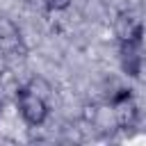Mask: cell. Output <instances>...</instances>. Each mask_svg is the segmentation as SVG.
Here are the masks:
<instances>
[{"mask_svg": "<svg viewBox=\"0 0 146 146\" xmlns=\"http://www.w3.org/2000/svg\"><path fill=\"white\" fill-rule=\"evenodd\" d=\"M16 107L21 112L23 121L27 125H32V128L43 125L46 119H48V112H50L48 100L41 98V96H36V94H32L27 89V84H23V87L16 89Z\"/></svg>", "mask_w": 146, "mask_h": 146, "instance_id": "cell-1", "label": "cell"}, {"mask_svg": "<svg viewBox=\"0 0 146 146\" xmlns=\"http://www.w3.org/2000/svg\"><path fill=\"white\" fill-rule=\"evenodd\" d=\"M114 36L119 39V43H141L144 21L132 11H119L114 18Z\"/></svg>", "mask_w": 146, "mask_h": 146, "instance_id": "cell-2", "label": "cell"}, {"mask_svg": "<svg viewBox=\"0 0 146 146\" xmlns=\"http://www.w3.org/2000/svg\"><path fill=\"white\" fill-rule=\"evenodd\" d=\"M141 43H119V64L121 71L130 78H139L141 73V52H139Z\"/></svg>", "mask_w": 146, "mask_h": 146, "instance_id": "cell-3", "label": "cell"}, {"mask_svg": "<svg viewBox=\"0 0 146 146\" xmlns=\"http://www.w3.org/2000/svg\"><path fill=\"white\" fill-rule=\"evenodd\" d=\"M114 107V121L121 130H128V128H135L137 121H139V105L135 103V98H123L119 103H112Z\"/></svg>", "mask_w": 146, "mask_h": 146, "instance_id": "cell-4", "label": "cell"}, {"mask_svg": "<svg viewBox=\"0 0 146 146\" xmlns=\"http://www.w3.org/2000/svg\"><path fill=\"white\" fill-rule=\"evenodd\" d=\"M27 89L32 91V94H36V96H41V98H50V84L43 80V78H32L30 82H27Z\"/></svg>", "mask_w": 146, "mask_h": 146, "instance_id": "cell-5", "label": "cell"}, {"mask_svg": "<svg viewBox=\"0 0 146 146\" xmlns=\"http://www.w3.org/2000/svg\"><path fill=\"white\" fill-rule=\"evenodd\" d=\"M43 2L50 11H64V9L71 7V0H43Z\"/></svg>", "mask_w": 146, "mask_h": 146, "instance_id": "cell-6", "label": "cell"}, {"mask_svg": "<svg viewBox=\"0 0 146 146\" xmlns=\"http://www.w3.org/2000/svg\"><path fill=\"white\" fill-rule=\"evenodd\" d=\"M0 112H2V100H0Z\"/></svg>", "mask_w": 146, "mask_h": 146, "instance_id": "cell-7", "label": "cell"}]
</instances>
